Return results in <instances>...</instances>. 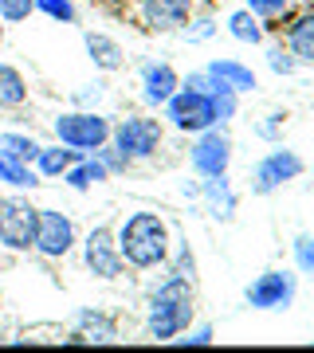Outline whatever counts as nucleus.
<instances>
[{"label": "nucleus", "mask_w": 314, "mask_h": 353, "mask_svg": "<svg viewBox=\"0 0 314 353\" xmlns=\"http://www.w3.org/2000/svg\"><path fill=\"white\" fill-rule=\"evenodd\" d=\"M197 196H201V204L208 208V216H216V220H232V216H236V192H232L228 173L201 176V189H197Z\"/></svg>", "instance_id": "15"}, {"label": "nucleus", "mask_w": 314, "mask_h": 353, "mask_svg": "<svg viewBox=\"0 0 314 353\" xmlns=\"http://www.w3.org/2000/svg\"><path fill=\"white\" fill-rule=\"evenodd\" d=\"M161 141H165L161 118H150V114H126V118L110 122V145L122 150L130 161H150L153 153L161 150Z\"/></svg>", "instance_id": "4"}, {"label": "nucleus", "mask_w": 314, "mask_h": 353, "mask_svg": "<svg viewBox=\"0 0 314 353\" xmlns=\"http://www.w3.org/2000/svg\"><path fill=\"white\" fill-rule=\"evenodd\" d=\"M138 12L150 32H181L193 16V0H138Z\"/></svg>", "instance_id": "13"}, {"label": "nucleus", "mask_w": 314, "mask_h": 353, "mask_svg": "<svg viewBox=\"0 0 314 353\" xmlns=\"http://www.w3.org/2000/svg\"><path fill=\"white\" fill-rule=\"evenodd\" d=\"M79 248H83V267H87L95 279H102V283H114V279L126 275V259H122V252H118L114 228H106V224L90 228L87 236L79 240Z\"/></svg>", "instance_id": "8"}, {"label": "nucleus", "mask_w": 314, "mask_h": 353, "mask_svg": "<svg viewBox=\"0 0 314 353\" xmlns=\"http://www.w3.org/2000/svg\"><path fill=\"white\" fill-rule=\"evenodd\" d=\"M291 0H244V8L248 12H255L259 20H279V16L287 12Z\"/></svg>", "instance_id": "31"}, {"label": "nucleus", "mask_w": 314, "mask_h": 353, "mask_svg": "<svg viewBox=\"0 0 314 353\" xmlns=\"http://www.w3.org/2000/svg\"><path fill=\"white\" fill-rule=\"evenodd\" d=\"M188 165L197 176H220L232 165V138L224 126H208L197 134L193 150H188Z\"/></svg>", "instance_id": "11"}, {"label": "nucleus", "mask_w": 314, "mask_h": 353, "mask_svg": "<svg viewBox=\"0 0 314 353\" xmlns=\"http://www.w3.org/2000/svg\"><path fill=\"white\" fill-rule=\"evenodd\" d=\"M102 99H106V83H102V79H95V83H83V87L71 94V102H75V106H83V110H99Z\"/></svg>", "instance_id": "27"}, {"label": "nucleus", "mask_w": 314, "mask_h": 353, "mask_svg": "<svg viewBox=\"0 0 314 353\" xmlns=\"http://www.w3.org/2000/svg\"><path fill=\"white\" fill-rule=\"evenodd\" d=\"M295 294H299V275L271 267V271L255 275L248 287H244V303H248L251 310H291Z\"/></svg>", "instance_id": "9"}, {"label": "nucleus", "mask_w": 314, "mask_h": 353, "mask_svg": "<svg viewBox=\"0 0 314 353\" xmlns=\"http://www.w3.org/2000/svg\"><path fill=\"white\" fill-rule=\"evenodd\" d=\"M193 279L165 275V283L157 290H150V310H146V334L153 341H173L177 334H185L193 326Z\"/></svg>", "instance_id": "2"}, {"label": "nucleus", "mask_w": 314, "mask_h": 353, "mask_svg": "<svg viewBox=\"0 0 314 353\" xmlns=\"http://www.w3.org/2000/svg\"><path fill=\"white\" fill-rule=\"evenodd\" d=\"M161 110H165V122L173 130H181V134H201V130H208V126H220L208 90L177 87V94L165 102Z\"/></svg>", "instance_id": "6"}, {"label": "nucleus", "mask_w": 314, "mask_h": 353, "mask_svg": "<svg viewBox=\"0 0 314 353\" xmlns=\"http://www.w3.org/2000/svg\"><path fill=\"white\" fill-rule=\"evenodd\" d=\"M138 87H141V102H146L150 110H161L165 102L177 94L181 75L173 71V63H165V59H150V63H141V71H138Z\"/></svg>", "instance_id": "12"}, {"label": "nucleus", "mask_w": 314, "mask_h": 353, "mask_svg": "<svg viewBox=\"0 0 314 353\" xmlns=\"http://www.w3.org/2000/svg\"><path fill=\"white\" fill-rule=\"evenodd\" d=\"M28 79L20 67L12 63H0V110H20V106H28Z\"/></svg>", "instance_id": "20"}, {"label": "nucleus", "mask_w": 314, "mask_h": 353, "mask_svg": "<svg viewBox=\"0 0 314 353\" xmlns=\"http://www.w3.org/2000/svg\"><path fill=\"white\" fill-rule=\"evenodd\" d=\"M287 51L295 55V63L314 67V12H302L287 24Z\"/></svg>", "instance_id": "19"}, {"label": "nucleus", "mask_w": 314, "mask_h": 353, "mask_svg": "<svg viewBox=\"0 0 314 353\" xmlns=\"http://www.w3.org/2000/svg\"><path fill=\"white\" fill-rule=\"evenodd\" d=\"M302 169H306V161H302L295 150H287V145H275V150H267L259 161H255V169H251V192L255 196H271V192H279L283 185H291V181H299Z\"/></svg>", "instance_id": "7"}, {"label": "nucleus", "mask_w": 314, "mask_h": 353, "mask_svg": "<svg viewBox=\"0 0 314 353\" xmlns=\"http://www.w3.org/2000/svg\"><path fill=\"white\" fill-rule=\"evenodd\" d=\"M39 145H43V141L24 134V130H4V134H0V153H8V157H16V161H24V165H36Z\"/></svg>", "instance_id": "24"}, {"label": "nucleus", "mask_w": 314, "mask_h": 353, "mask_svg": "<svg viewBox=\"0 0 314 353\" xmlns=\"http://www.w3.org/2000/svg\"><path fill=\"white\" fill-rule=\"evenodd\" d=\"M213 341H216V330L208 322H201V326H188L185 334H177L173 345H213Z\"/></svg>", "instance_id": "30"}, {"label": "nucleus", "mask_w": 314, "mask_h": 353, "mask_svg": "<svg viewBox=\"0 0 314 353\" xmlns=\"http://www.w3.org/2000/svg\"><path fill=\"white\" fill-rule=\"evenodd\" d=\"M267 67H271L275 75H295V71H299V63H295V55H291L287 48H271L267 51Z\"/></svg>", "instance_id": "32"}, {"label": "nucleus", "mask_w": 314, "mask_h": 353, "mask_svg": "<svg viewBox=\"0 0 314 353\" xmlns=\"http://www.w3.org/2000/svg\"><path fill=\"white\" fill-rule=\"evenodd\" d=\"M79 157H83L79 150H71V145L55 141V145H39V157H36V165H32V169H36L43 181H59V176L67 173Z\"/></svg>", "instance_id": "17"}, {"label": "nucleus", "mask_w": 314, "mask_h": 353, "mask_svg": "<svg viewBox=\"0 0 314 353\" xmlns=\"http://www.w3.org/2000/svg\"><path fill=\"white\" fill-rule=\"evenodd\" d=\"M283 122H287V114H267L264 122L255 126V134H259L264 141H275V138H279V130H283Z\"/></svg>", "instance_id": "33"}, {"label": "nucleus", "mask_w": 314, "mask_h": 353, "mask_svg": "<svg viewBox=\"0 0 314 353\" xmlns=\"http://www.w3.org/2000/svg\"><path fill=\"white\" fill-rule=\"evenodd\" d=\"M114 240H118L126 267H134V271H157L169 263V252H173V232L165 224V216L146 212V208L126 216Z\"/></svg>", "instance_id": "1"}, {"label": "nucleus", "mask_w": 314, "mask_h": 353, "mask_svg": "<svg viewBox=\"0 0 314 353\" xmlns=\"http://www.w3.org/2000/svg\"><path fill=\"white\" fill-rule=\"evenodd\" d=\"M213 32H216V24L204 16V20H197V28H185V39L188 43H201V39H208Z\"/></svg>", "instance_id": "34"}, {"label": "nucleus", "mask_w": 314, "mask_h": 353, "mask_svg": "<svg viewBox=\"0 0 314 353\" xmlns=\"http://www.w3.org/2000/svg\"><path fill=\"white\" fill-rule=\"evenodd\" d=\"M51 134L55 141L71 145L79 153H95L110 141V118L102 110H83V106H71L51 118Z\"/></svg>", "instance_id": "3"}, {"label": "nucleus", "mask_w": 314, "mask_h": 353, "mask_svg": "<svg viewBox=\"0 0 314 353\" xmlns=\"http://www.w3.org/2000/svg\"><path fill=\"white\" fill-rule=\"evenodd\" d=\"M95 157H99V161L106 165V173H110V176L126 173V169H130V165H134V161H130V157H126L122 150H114L110 141H106V145H102V150H95Z\"/></svg>", "instance_id": "29"}, {"label": "nucleus", "mask_w": 314, "mask_h": 353, "mask_svg": "<svg viewBox=\"0 0 314 353\" xmlns=\"http://www.w3.org/2000/svg\"><path fill=\"white\" fill-rule=\"evenodd\" d=\"M0 185H4V189H16V192H28V189H39L43 176H39L32 165L16 161L8 153H0Z\"/></svg>", "instance_id": "21"}, {"label": "nucleus", "mask_w": 314, "mask_h": 353, "mask_svg": "<svg viewBox=\"0 0 314 353\" xmlns=\"http://www.w3.org/2000/svg\"><path fill=\"white\" fill-rule=\"evenodd\" d=\"M32 12H36L32 0H0V20L4 24H28Z\"/></svg>", "instance_id": "28"}, {"label": "nucleus", "mask_w": 314, "mask_h": 353, "mask_svg": "<svg viewBox=\"0 0 314 353\" xmlns=\"http://www.w3.org/2000/svg\"><path fill=\"white\" fill-rule=\"evenodd\" d=\"M79 243V232H75V220L59 208H39V220H36V248L32 252L43 255V259H67L75 252Z\"/></svg>", "instance_id": "10"}, {"label": "nucleus", "mask_w": 314, "mask_h": 353, "mask_svg": "<svg viewBox=\"0 0 314 353\" xmlns=\"http://www.w3.org/2000/svg\"><path fill=\"white\" fill-rule=\"evenodd\" d=\"M4 28H8V24H4V20H0V51H4Z\"/></svg>", "instance_id": "35"}, {"label": "nucleus", "mask_w": 314, "mask_h": 353, "mask_svg": "<svg viewBox=\"0 0 314 353\" xmlns=\"http://www.w3.org/2000/svg\"><path fill=\"white\" fill-rule=\"evenodd\" d=\"M204 71H213L216 79H224L228 87L239 90V94L255 90V71H251L248 63H239V59H213V63L204 67Z\"/></svg>", "instance_id": "22"}, {"label": "nucleus", "mask_w": 314, "mask_h": 353, "mask_svg": "<svg viewBox=\"0 0 314 353\" xmlns=\"http://www.w3.org/2000/svg\"><path fill=\"white\" fill-rule=\"evenodd\" d=\"M32 4H36V12H43L55 24H79L75 0H32Z\"/></svg>", "instance_id": "25"}, {"label": "nucleus", "mask_w": 314, "mask_h": 353, "mask_svg": "<svg viewBox=\"0 0 314 353\" xmlns=\"http://www.w3.org/2000/svg\"><path fill=\"white\" fill-rule=\"evenodd\" d=\"M71 330H79L83 341H95V345H110V341H118V318L106 314V310H99V306H83V310H75Z\"/></svg>", "instance_id": "14"}, {"label": "nucleus", "mask_w": 314, "mask_h": 353, "mask_svg": "<svg viewBox=\"0 0 314 353\" xmlns=\"http://www.w3.org/2000/svg\"><path fill=\"white\" fill-rule=\"evenodd\" d=\"M264 32H267V24L255 12H248V8H236L228 16V36L236 43H264Z\"/></svg>", "instance_id": "23"}, {"label": "nucleus", "mask_w": 314, "mask_h": 353, "mask_svg": "<svg viewBox=\"0 0 314 353\" xmlns=\"http://www.w3.org/2000/svg\"><path fill=\"white\" fill-rule=\"evenodd\" d=\"M291 252H295V267H299V275H311L314 279V236H311V232H299L295 243H291Z\"/></svg>", "instance_id": "26"}, {"label": "nucleus", "mask_w": 314, "mask_h": 353, "mask_svg": "<svg viewBox=\"0 0 314 353\" xmlns=\"http://www.w3.org/2000/svg\"><path fill=\"white\" fill-rule=\"evenodd\" d=\"M67 189H75V192H87V189H95V185H102V181H110V173H106V165L95 157V153H83L67 173L59 176Z\"/></svg>", "instance_id": "18"}, {"label": "nucleus", "mask_w": 314, "mask_h": 353, "mask_svg": "<svg viewBox=\"0 0 314 353\" xmlns=\"http://www.w3.org/2000/svg\"><path fill=\"white\" fill-rule=\"evenodd\" d=\"M36 220H39V208L28 201L24 192L0 196V248L28 255L36 248Z\"/></svg>", "instance_id": "5"}, {"label": "nucleus", "mask_w": 314, "mask_h": 353, "mask_svg": "<svg viewBox=\"0 0 314 353\" xmlns=\"http://www.w3.org/2000/svg\"><path fill=\"white\" fill-rule=\"evenodd\" d=\"M83 43H87V59L95 63V71L114 75V71H122L126 67V51H122V43H118L114 36H106V32H87Z\"/></svg>", "instance_id": "16"}]
</instances>
